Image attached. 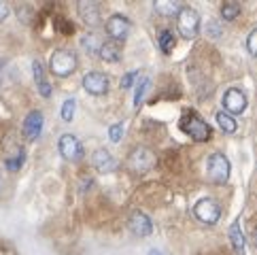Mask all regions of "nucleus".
Listing matches in <instances>:
<instances>
[{
	"label": "nucleus",
	"instance_id": "cd10ccee",
	"mask_svg": "<svg viewBox=\"0 0 257 255\" xmlns=\"http://www.w3.org/2000/svg\"><path fill=\"white\" fill-rule=\"evenodd\" d=\"M134 77H136V70L127 72V75L121 79V87H123V89H127V87H130V85H132V81H134Z\"/></svg>",
	"mask_w": 257,
	"mask_h": 255
},
{
	"label": "nucleus",
	"instance_id": "4be33fe9",
	"mask_svg": "<svg viewBox=\"0 0 257 255\" xmlns=\"http://www.w3.org/2000/svg\"><path fill=\"white\" fill-rule=\"evenodd\" d=\"M75 108H77V100H75V98L64 100L60 115H62V119L66 121V123H70V121H72V117H75Z\"/></svg>",
	"mask_w": 257,
	"mask_h": 255
},
{
	"label": "nucleus",
	"instance_id": "412c9836",
	"mask_svg": "<svg viewBox=\"0 0 257 255\" xmlns=\"http://www.w3.org/2000/svg\"><path fill=\"white\" fill-rule=\"evenodd\" d=\"M149 85H151L149 77H141L139 79V83H136V94H134V106H141V102H143V98L147 94V89H149Z\"/></svg>",
	"mask_w": 257,
	"mask_h": 255
},
{
	"label": "nucleus",
	"instance_id": "1a4fd4ad",
	"mask_svg": "<svg viewBox=\"0 0 257 255\" xmlns=\"http://www.w3.org/2000/svg\"><path fill=\"white\" fill-rule=\"evenodd\" d=\"M223 106H225V113L227 115H238L246 108V96L240 92V89H227L225 96H223Z\"/></svg>",
	"mask_w": 257,
	"mask_h": 255
},
{
	"label": "nucleus",
	"instance_id": "9d476101",
	"mask_svg": "<svg viewBox=\"0 0 257 255\" xmlns=\"http://www.w3.org/2000/svg\"><path fill=\"white\" fill-rule=\"evenodd\" d=\"M83 87L89 94L94 96H102L108 92V77L102 75V72H87L83 77Z\"/></svg>",
	"mask_w": 257,
	"mask_h": 255
},
{
	"label": "nucleus",
	"instance_id": "0eeeda50",
	"mask_svg": "<svg viewBox=\"0 0 257 255\" xmlns=\"http://www.w3.org/2000/svg\"><path fill=\"white\" fill-rule=\"evenodd\" d=\"M155 164V156H153V151L151 149H147V147H136L132 151V156L130 160H127V166H130L134 172H147V170H151V166Z\"/></svg>",
	"mask_w": 257,
	"mask_h": 255
},
{
	"label": "nucleus",
	"instance_id": "dca6fc26",
	"mask_svg": "<svg viewBox=\"0 0 257 255\" xmlns=\"http://www.w3.org/2000/svg\"><path fill=\"white\" fill-rule=\"evenodd\" d=\"M229 240H232V247H234L236 255H244V236L240 232L238 221H234L232 225H229Z\"/></svg>",
	"mask_w": 257,
	"mask_h": 255
},
{
	"label": "nucleus",
	"instance_id": "4468645a",
	"mask_svg": "<svg viewBox=\"0 0 257 255\" xmlns=\"http://www.w3.org/2000/svg\"><path fill=\"white\" fill-rule=\"evenodd\" d=\"M32 72H34V83H36V87H39L41 96L49 98V96H51V83L47 81L45 68H43V64H41L39 60H34V62H32Z\"/></svg>",
	"mask_w": 257,
	"mask_h": 255
},
{
	"label": "nucleus",
	"instance_id": "b1692460",
	"mask_svg": "<svg viewBox=\"0 0 257 255\" xmlns=\"http://www.w3.org/2000/svg\"><path fill=\"white\" fill-rule=\"evenodd\" d=\"M81 45L89 51V53H98L100 51V47H102V43H100V39L96 34H85L83 36V41H81Z\"/></svg>",
	"mask_w": 257,
	"mask_h": 255
},
{
	"label": "nucleus",
	"instance_id": "5701e85b",
	"mask_svg": "<svg viewBox=\"0 0 257 255\" xmlns=\"http://www.w3.org/2000/svg\"><path fill=\"white\" fill-rule=\"evenodd\" d=\"M238 15H240V5H238V3H225L221 7V17H223V20L232 22V20H236Z\"/></svg>",
	"mask_w": 257,
	"mask_h": 255
},
{
	"label": "nucleus",
	"instance_id": "393cba45",
	"mask_svg": "<svg viewBox=\"0 0 257 255\" xmlns=\"http://www.w3.org/2000/svg\"><path fill=\"white\" fill-rule=\"evenodd\" d=\"M24 158H26V153L20 149L15 158H9V160H7V168H9V170H13V172H15V170H20V166L24 164Z\"/></svg>",
	"mask_w": 257,
	"mask_h": 255
},
{
	"label": "nucleus",
	"instance_id": "ddd939ff",
	"mask_svg": "<svg viewBox=\"0 0 257 255\" xmlns=\"http://www.w3.org/2000/svg\"><path fill=\"white\" fill-rule=\"evenodd\" d=\"M91 164H94V168L98 172H113L117 168V160L106 149H98L94 156H91Z\"/></svg>",
	"mask_w": 257,
	"mask_h": 255
},
{
	"label": "nucleus",
	"instance_id": "a211bd4d",
	"mask_svg": "<svg viewBox=\"0 0 257 255\" xmlns=\"http://www.w3.org/2000/svg\"><path fill=\"white\" fill-rule=\"evenodd\" d=\"M158 43H160V49H162L164 53H170L172 47H174V43H177V36H174L170 30H160Z\"/></svg>",
	"mask_w": 257,
	"mask_h": 255
},
{
	"label": "nucleus",
	"instance_id": "aec40b11",
	"mask_svg": "<svg viewBox=\"0 0 257 255\" xmlns=\"http://www.w3.org/2000/svg\"><path fill=\"white\" fill-rule=\"evenodd\" d=\"M217 123H219V128H221L223 132H227V134L236 132V119H234L232 115H227L225 111L217 113Z\"/></svg>",
	"mask_w": 257,
	"mask_h": 255
},
{
	"label": "nucleus",
	"instance_id": "9b49d317",
	"mask_svg": "<svg viewBox=\"0 0 257 255\" xmlns=\"http://www.w3.org/2000/svg\"><path fill=\"white\" fill-rule=\"evenodd\" d=\"M43 130V113L41 111H30L24 119V136L28 141H36Z\"/></svg>",
	"mask_w": 257,
	"mask_h": 255
},
{
	"label": "nucleus",
	"instance_id": "6e6552de",
	"mask_svg": "<svg viewBox=\"0 0 257 255\" xmlns=\"http://www.w3.org/2000/svg\"><path fill=\"white\" fill-rule=\"evenodd\" d=\"M106 34L111 36V39L115 41H125V36L127 32H130V20L123 15H113V17H108V22H106Z\"/></svg>",
	"mask_w": 257,
	"mask_h": 255
},
{
	"label": "nucleus",
	"instance_id": "a878e982",
	"mask_svg": "<svg viewBox=\"0 0 257 255\" xmlns=\"http://www.w3.org/2000/svg\"><path fill=\"white\" fill-rule=\"evenodd\" d=\"M246 51L251 53V56H255L257 58V28L246 36Z\"/></svg>",
	"mask_w": 257,
	"mask_h": 255
},
{
	"label": "nucleus",
	"instance_id": "f3484780",
	"mask_svg": "<svg viewBox=\"0 0 257 255\" xmlns=\"http://www.w3.org/2000/svg\"><path fill=\"white\" fill-rule=\"evenodd\" d=\"M98 53L104 62H117L119 58H121V51H119V47L115 43H102V47H100Z\"/></svg>",
	"mask_w": 257,
	"mask_h": 255
},
{
	"label": "nucleus",
	"instance_id": "f257e3e1",
	"mask_svg": "<svg viewBox=\"0 0 257 255\" xmlns=\"http://www.w3.org/2000/svg\"><path fill=\"white\" fill-rule=\"evenodd\" d=\"M181 130L185 132L189 139H194L198 143H206L210 139V134H213V130H210V125L202 119L200 115L196 113H185L181 119Z\"/></svg>",
	"mask_w": 257,
	"mask_h": 255
},
{
	"label": "nucleus",
	"instance_id": "423d86ee",
	"mask_svg": "<svg viewBox=\"0 0 257 255\" xmlns=\"http://www.w3.org/2000/svg\"><path fill=\"white\" fill-rule=\"evenodd\" d=\"M58 149H60L64 160L77 162V160L83 158V145L79 143V139L75 134H62L60 143H58Z\"/></svg>",
	"mask_w": 257,
	"mask_h": 255
},
{
	"label": "nucleus",
	"instance_id": "c85d7f7f",
	"mask_svg": "<svg viewBox=\"0 0 257 255\" xmlns=\"http://www.w3.org/2000/svg\"><path fill=\"white\" fill-rule=\"evenodd\" d=\"M7 15H9V7L5 3H0V20H5Z\"/></svg>",
	"mask_w": 257,
	"mask_h": 255
},
{
	"label": "nucleus",
	"instance_id": "f8f14e48",
	"mask_svg": "<svg viewBox=\"0 0 257 255\" xmlns=\"http://www.w3.org/2000/svg\"><path fill=\"white\" fill-rule=\"evenodd\" d=\"M127 225H130V232L134 236H149L153 232L151 219L145 213H141V211H136V213L130 215V223H127Z\"/></svg>",
	"mask_w": 257,
	"mask_h": 255
},
{
	"label": "nucleus",
	"instance_id": "bb28decb",
	"mask_svg": "<svg viewBox=\"0 0 257 255\" xmlns=\"http://www.w3.org/2000/svg\"><path fill=\"white\" fill-rule=\"evenodd\" d=\"M121 132H123V125L121 123H113L111 128H108V139H111L113 143H119L121 141Z\"/></svg>",
	"mask_w": 257,
	"mask_h": 255
},
{
	"label": "nucleus",
	"instance_id": "39448f33",
	"mask_svg": "<svg viewBox=\"0 0 257 255\" xmlns=\"http://www.w3.org/2000/svg\"><path fill=\"white\" fill-rule=\"evenodd\" d=\"M194 215L202 223H208L213 225L219 221V217H221V206H219L217 200H210V198H202L196 202L194 206Z\"/></svg>",
	"mask_w": 257,
	"mask_h": 255
},
{
	"label": "nucleus",
	"instance_id": "7ed1b4c3",
	"mask_svg": "<svg viewBox=\"0 0 257 255\" xmlns=\"http://www.w3.org/2000/svg\"><path fill=\"white\" fill-rule=\"evenodd\" d=\"M177 28L179 34L185 39H194L200 32V15L191 7H181V11L177 15Z\"/></svg>",
	"mask_w": 257,
	"mask_h": 255
},
{
	"label": "nucleus",
	"instance_id": "6ab92c4d",
	"mask_svg": "<svg viewBox=\"0 0 257 255\" xmlns=\"http://www.w3.org/2000/svg\"><path fill=\"white\" fill-rule=\"evenodd\" d=\"M155 11H158L160 15L172 17V15H179L181 5L179 3H172V0H164V3H155Z\"/></svg>",
	"mask_w": 257,
	"mask_h": 255
},
{
	"label": "nucleus",
	"instance_id": "f03ea898",
	"mask_svg": "<svg viewBox=\"0 0 257 255\" xmlns=\"http://www.w3.org/2000/svg\"><path fill=\"white\" fill-rule=\"evenodd\" d=\"M206 172H208V179L213 181V183L223 185L229 179L232 164H229V160L223 156V153H210L208 160H206Z\"/></svg>",
	"mask_w": 257,
	"mask_h": 255
},
{
	"label": "nucleus",
	"instance_id": "2eb2a0df",
	"mask_svg": "<svg viewBox=\"0 0 257 255\" xmlns=\"http://www.w3.org/2000/svg\"><path fill=\"white\" fill-rule=\"evenodd\" d=\"M79 13H81V17H83V22L87 26H96L98 20H100V9L94 3H81L79 5Z\"/></svg>",
	"mask_w": 257,
	"mask_h": 255
},
{
	"label": "nucleus",
	"instance_id": "c756f323",
	"mask_svg": "<svg viewBox=\"0 0 257 255\" xmlns=\"http://www.w3.org/2000/svg\"><path fill=\"white\" fill-rule=\"evenodd\" d=\"M149 255H164V253H160V251H155V249H153V251H151Z\"/></svg>",
	"mask_w": 257,
	"mask_h": 255
},
{
	"label": "nucleus",
	"instance_id": "20e7f679",
	"mask_svg": "<svg viewBox=\"0 0 257 255\" xmlns=\"http://www.w3.org/2000/svg\"><path fill=\"white\" fill-rule=\"evenodd\" d=\"M49 66L56 77H68L77 68V58H75V53H70L68 49H58L51 56Z\"/></svg>",
	"mask_w": 257,
	"mask_h": 255
}]
</instances>
